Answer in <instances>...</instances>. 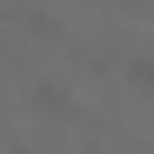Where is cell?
Returning <instances> with one entry per match:
<instances>
[{"mask_svg": "<svg viewBox=\"0 0 154 154\" xmlns=\"http://www.w3.org/2000/svg\"><path fill=\"white\" fill-rule=\"evenodd\" d=\"M121 81L134 87V94H154V54H127V67H121Z\"/></svg>", "mask_w": 154, "mask_h": 154, "instance_id": "6da1fadb", "label": "cell"}, {"mask_svg": "<svg viewBox=\"0 0 154 154\" xmlns=\"http://www.w3.org/2000/svg\"><path fill=\"white\" fill-rule=\"evenodd\" d=\"M34 107H40V114H67L74 100H67V94H60L54 81H40V87H34Z\"/></svg>", "mask_w": 154, "mask_h": 154, "instance_id": "7a4b0ae2", "label": "cell"}, {"mask_svg": "<svg viewBox=\"0 0 154 154\" xmlns=\"http://www.w3.org/2000/svg\"><path fill=\"white\" fill-rule=\"evenodd\" d=\"M134 7H147V0H134Z\"/></svg>", "mask_w": 154, "mask_h": 154, "instance_id": "3957f363", "label": "cell"}]
</instances>
